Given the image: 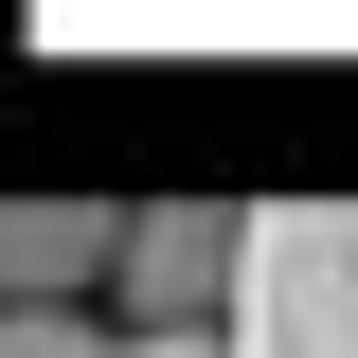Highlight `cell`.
Listing matches in <instances>:
<instances>
[{
  "label": "cell",
  "mask_w": 358,
  "mask_h": 358,
  "mask_svg": "<svg viewBox=\"0 0 358 358\" xmlns=\"http://www.w3.org/2000/svg\"><path fill=\"white\" fill-rule=\"evenodd\" d=\"M233 341L358 358V197H268V215H233Z\"/></svg>",
  "instance_id": "1"
},
{
  "label": "cell",
  "mask_w": 358,
  "mask_h": 358,
  "mask_svg": "<svg viewBox=\"0 0 358 358\" xmlns=\"http://www.w3.org/2000/svg\"><path fill=\"white\" fill-rule=\"evenodd\" d=\"M90 287H108L126 341H233V197H162V215H126Z\"/></svg>",
  "instance_id": "2"
},
{
  "label": "cell",
  "mask_w": 358,
  "mask_h": 358,
  "mask_svg": "<svg viewBox=\"0 0 358 358\" xmlns=\"http://www.w3.org/2000/svg\"><path fill=\"white\" fill-rule=\"evenodd\" d=\"M108 197H0V305H18V287H72L90 305V268H108Z\"/></svg>",
  "instance_id": "3"
}]
</instances>
